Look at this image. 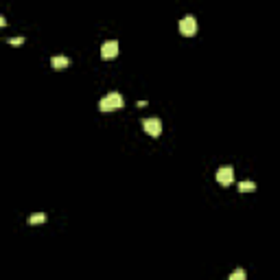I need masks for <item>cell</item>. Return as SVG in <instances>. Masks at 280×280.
Listing matches in <instances>:
<instances>
[{
	"label": "cell",
	"instance_id": "cell-1",
	"mask_svg": "<svg viewBox=\"0 0 280 280\" xmlns=\"http://www.w3.org/2000/svg\"><path fill=\"white\" fill-rule=\"evenodd\" d=\"M122 105H125V99H122L118 92H109V94H105L103 99L99 101L101 112H114V109H121Z\"/></svg>",
	"mask_w": 280,
	"mask_h": 280
},
{
	"label": "cell",
	"instance_id": "cell-2",
	"mask_svg": "<svg viewBox=\"0 0 280 280\" xmlns=\"http://www.w3.org/2000/svg\"><path fill=\"white\" fill-rule=\"evenodd\" d=\"M179 33H182L184 37H192V35L197 33V20H195V16H184L182 20H179Z\"/></svg>",
	"mask_w": 280,
	"mask_h": 280
},
{
	"label": "cell",
	"instance_id": "cell-3",
	"mask_svg": "<svg viewBox=\"0 0 280 280\" xmlns=\"http://www.w3.org/2000/svg\"><path fill=\"white\" fill-rule=\"evenodd\" d=\"M142 129H144V134H149L151 138H158V136L162 134V121L160 118H144Z\"/></svg>",
	"mask_w": 280,
	"mask_h": 280
},
{
	"label": "cell",
	"instance_id": "cell-4",
	"mask_svg": "<svg viewBox=\"0 0 280 280\" xmlns=\"http://www.w3.org/2000/svg\"><path fill=\"white\" fill-rule=\"evenodd\" d=\"M217 182L221 184V186H230V184L234 182V169H232V166H221V169L217 171Z\"/></svg>",
	"mask_w": 280,
	"mask_h": 280
},
{
	"label": "cell",
	"instance_id": "cell-5",
	"mask_svg": "<svg viewBox=\"0 0 280 280\" xmlns=\"http://www.w3.org/2000/svg\"><path fill=\"white\" fill-rule=\"evenodd\" d=\"M118 55V42L116 39H109V42L101 44V57L103 59H114Z\"/></svg>",
	"mask_w": 280,
	"mask_h": 280
},
{
	"label": "cell",
	"instance_id": "cell-6",
	"mask_svg": "<svg viewBox=\"0 0 280 280\" xmlns=\"http://www.w3.org/2000/svg\"><path fill=\"white\" fill-rule=\"evenodd\" d=\"M51 66H52V70H64V68H68V66H70V59H68V57H64V55H57V57H52V59H51Z\"/></svg>",
	"mask_w": 280,
	"mask_h": 280
},
{
	"label": "cell",
	"instance_id": "cell-7",
	"mask_svg": "<svg viewBox=\"0 0 280 280\" xmlns=\"http://www.w3.org/2000/svg\"><path fill=\"white\" fill-rule=\"evenodd\" d=\"M44 221H46V214L44 212H35L29 217V226H39V223H44Z\"/></svg>",
	"mask_w": 280,
	"mask_h": 280
},
{
	"label": "cell",
	"instance_id": "cell-8",
	"mask_svg": "<svg viewBox=\"0 0 280 280\" xmlns=\"http://www.w3.org/2000/svg\"><path fill=\"white\" fill-rule=\"evenodd\" d=\"M239 191L241 192H252V191H256V184H254V182H241Z\"/></svg>",
	"mask_w": 280,
	"mask_h": 280
},
{
	"label": "cell",
	"instance_id": "cell-9",
	"mask_svg": "<svg viewBox=\"0 0 280 280\" xmlns=\"http://www.w3.org/2000/svg\"><path fill=\"white\" fill-rule=\"evenodd\" d=\"M247 278V274H245V269H234L230 274V280H245Z\"/></svg>",
	"mask_w": 280,
	"mask_h": 280
},
{
	"label": "cell",
	"instance_id": "cell-10",
	"mask_svg": "<svg viewBox=\"0 0 280 280\" xmlns=\"http://www.w3.org/2000/svg\"><path fill=\"white\" fill-rule=\"evenodd\" d=\"M24 35H18V37H9L7 44H11V46H20V44H24Z\"/></svg>",
	"mask_w": 280,
	"mask_h": 280
}]
</instances>
